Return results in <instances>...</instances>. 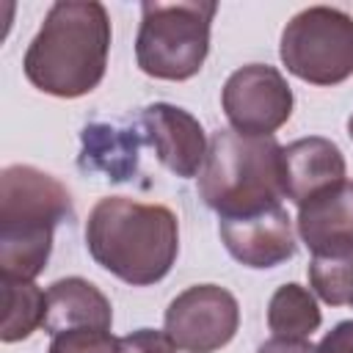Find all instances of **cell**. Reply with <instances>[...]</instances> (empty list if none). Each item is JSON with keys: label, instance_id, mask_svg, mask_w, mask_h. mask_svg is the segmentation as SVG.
I'll list each match as a JSON object with an SVG mask.
<instances>
[{"label": "cell", "instance_id": "6da1fadb", "mask_svg": "<svg viewBox=\"0 0 353 353\" xmlns=\"http://www.w3.org/2000/svg\"><path fill=\"white\" fill-rule=\"evenodd\" d=\"M110 17L97 0L52 3L25 52V77L50 97L77 99L91 94L108 66Z\"/></svg>", "mask_w": 353, "mask_h": 353}, {"label": "cell", "instance_id": "7a4b0ae2", "mask_svg": "<svg viewBox=\"0 0 353 353\" xmlns=\"http://www.w3.org/2000/svg\"><path fill=\"white\" fill-rule=\"evenodd\" d=\"M85 245L99 268L132 287L168 276L179 254V223L165 204L108 196L85 221Z\"/></svg>", "mask_w": 353, "mask_h": 353}, {"label": "cell", "instance_id": "3957f363", "mask_svg": "<svg viewBox=\"0 0 353 353\" xmlns=\"http://www.w3.org/2000/svg\"><path fill=\"white\" fill-rule=\"evenodd\" d=\"M72 215L69 190L33 165H6L0 174V273L33 281L52 251V232Z\"/></svg>", "mask_w": 353, "mask_h": 353}, {"label": "cell", "instance_id": "277c9868", "mask_svg": "<svg viewBox=\"0 0 353 353\" xmlns=\"http://www.w3.org/2000/svg\"><path fill=\"white\" fill-rule=\"evenodd\" d=\"M199 196L218 218H243L281 204V146L273 135L218 130L199 174Z\"/></svg>", "mask_w": 353, "mask_h": 353}, {"label": "cell", "instance_id": "5b68a950", "mask_svg": "<svg viewBox=\"0 0 353 353\" xmlns=\"http://www.w3.org/2000/svg\"><path fill=\"white\" fill-rule=\"evenodd\" d=\"M218 6L212 0L143 3L135 39V61L157 80H188L201 72L210 52V25Z\"/></svg>", "mask_w": 353, "mask_h": 353}, {"label": "cell", "instance_id": "8992f818", "mask_svg": "<svg viewBox=\"0 0 353 353\" xmlns=\"http://www.w3.org/2000/svg\"><path fill=\"white\" fill-rule=\"evenodd\" d=\"M281 63L312 85H336L353 74V17L331 6L298 11L281 30Z\"/></svg>", "mask_w": 353, "mask_h": 353}, {"label": "cell", "instance_id": "52a82bcc", "mask_svg": "<svg viewBox=\"0 0 353 353\" xmlns=\"http://www.w3.org/2000/svg\"><path fill=\"white\" fill-rule=\"evenodd\" d=\"M240 325L237 298L218 284H193L165 309V334L185 353H215Z\"/></svg>", "mask_w": 353, "mask_h": 353}, {"label": "cell", "instance_id": "ba28073f", "mask_svg": "<svg viewBox=\"0 0 353 353\" xmlns=\"http://www.w3.org/2000/svg\"><path fill=\"white\" fill-rule=\"evenodd\" d=\"M221 105L232 130L273 135L292 116V91L276 66L248 63L226 77Z\"/></svg>", "mask_w": 353, "mask_h": 353}, {"label": "cell", "instance_id": "9c48e42d", "mask_svg": "<svg viewBox=\"0 0 353 353\" xmlns=\"http://www.w3.org/2000/svg\"><path fill=\"white\" fill-rule=\"evenodd\" d=\"M143 135V143L154 149L157 160L176 176L190 179L199 174L207 157V138L193 113L185 108L154 102L146 105L135 121Z\"/></svg>", "mask_w": 353, "mask_h": 353}, {"label": "cell", "instance_id": "30bf717a", "mask_svg": "<svg viewBox=\"0 0 353 353\" xmlns=\"http://www.w3.org/2000/svg\"><path fill=\"white\" fill-rule=\"evenodd\" d=\"M226 251L245 268H276L295 256L292 221L281 204L243 218H221L218 223Z\"/></svg>", "mask_w": 353, "mask_h": 353}, {"label": "cell", "instance_id": "8fae6325", "mask_svg": "<svg viewBox=\"0 0 353 353\" xmlns=\"http://www.w3.org/2000/svg\"><path fill=\"white\" fill-rule=\"evenodd\" d=\"M298 234L312 254L353 248V182H334L298 207Z\"/></svg>", "mask_w": 353, "mask_h": 353}, {"label": "cell", "instance_id": "7c38bea8", "mask_svg": "<svg viewBox=\"0 0 353 353\" xmlns=\"http://www.w3.org/2000/svg\"><path fill=\"white\" fill-rule=\"evenodd\" d=\"M342 179H345V157L334 141L323 135H309L281 146L284 199L295 201L298 207L317 190Z\"/></svg>", "mask_w": 353, "mask_h": 353}, {"label": "cell", "instance_id": "4fadbf2b", "mask_svg": "<svg viewBox=\"0 0 353 353\" xmlns=\"http://www.w3.org/2000/svg\"><path fill=\"white\" fill-rule=\"evenodd\" d=\"M113 309L102 290L80 276L58 279L47 290V317L44 331L50 336L74 328H102L110 331Z\"/></svg>", "mask_w": 353, "mask_h": 353}, {"label": "cell", "instance_id": "5bb4252c", "mask_svg": "<svg viewBox=\"0 0 353 353\" xmlns=\"http://www.w3.org/2000/svg\"><path fill=\"white\" fill-rule=\"evenodd\" d=\"M143 146L141 130H119L110 124H88L83 130L80 168L102 171L110 182H127L138 168V152Z\"/></svg>", "mask_w": 353, "mask_h": 353}, {"label": "cell", "instance_id": "9a60e30c", "mask_svg": "<svg viewBox=\"0 0 353 353\" xmlns=\"http://www.w3.org/2000/svg\"><path fill=\"white\" fill-rule=\"evenodd\" d=\"M320 323H323L320 306L306 287L290 281L273 292L268 303V328L273 331V336L309 339L320 328Z\"/></svg>", "mask_w": 353, "mask_h": 353}, {"label": "cell", "instance_id": "2e32d148", "mask_svg": "<svg viewBox=\"0 0 353 353\" xmlns=\"http://www.w3.org/2000/svg\"><path fill=\"white\" fill-rule=\"evenodd\" d=\"M47 317V292H41L33 281L3 279V342L28 339Z\"/></svg>", "mask_w": 353, "mask_h": 353}, {"label": "cell", "instance_id": "e0dca14e", "mask_svg": "<svg viewBox=\"0 0 353 353\" xmlns=\"http://www.w3.org/2000/svg\"><path fill=\"white\" fill-rule=\"evenodd\" d=\"M309 284L314 295L331 306L353 303V248L331 251V254H312Z\"/></svg>", "mask_w": 353, "mask_h": 353}, {"label": "cell", "instance_id": "ac0fdd59", "mask_svg": "<svg viewBox=\"0 0 353 353\" xmlns=\"http://www.w3.org/2000/svg\"><path fill=\"white\" fill-rule=\"evenodd\" d=\"M119 339L102 328H74L61 331L50 339L47 353H116Z\"/></svg>", "mask_w": 353, "mask_h": 353}, {"label": "cell", "instance_id": "d6986e66", "mask_svg": "<svg viewBox=\"0 0 353 353\" xmlns=\"http://www.w3.org/2000/svg\"><path fill=\"white\" fill-rule=\"evenodd\" d=\"M179 347L171 342L165 331L154 328H138L127 336H119L116 353H176Z\"/></svg>", "mask_w": 353, "mask_h": 353}, {"label": "cell", "instance_id": "ffe728a7", "mask_svg": "<svg viewBox=\"0 0 353 353\" xmlns=\"http://www.w3.org/2000/svg\"><path fill=\"white\" fill-rule=\"evenodd\" d=\"M317 353H353V320L336 323L317 345Z\"/></svg>", "mask_w": 353, "mask_h": 353}, {"label": "cell", "instance_id": "44dd1931", "mask_svg": "<svg viewBox=\"0 0 353 353\" xmlns=\"http://www.w3.org/2000/svg\"><path fill=\"white\" fill-rule=\"evenodd\" d=\"M256 353H317V347L309 339H284L273 336L256 347Z\"/></svg>", "mask_w": 353, "mask_h": 353}, {"label": "cell", "instance_id": "7402d4cb", "mask_svg": "<svg viewBox=\"0 0 353 353\" xmlns=\"http://www.w3.org/2000/svg\"><path fill=\"white\" fill-rule=\"evenodd\" d=\"M347 135L353 138V113H350V119H347Z\"/></svg>", "mask_w": 353, "mask_h": 353}]
</instances>
